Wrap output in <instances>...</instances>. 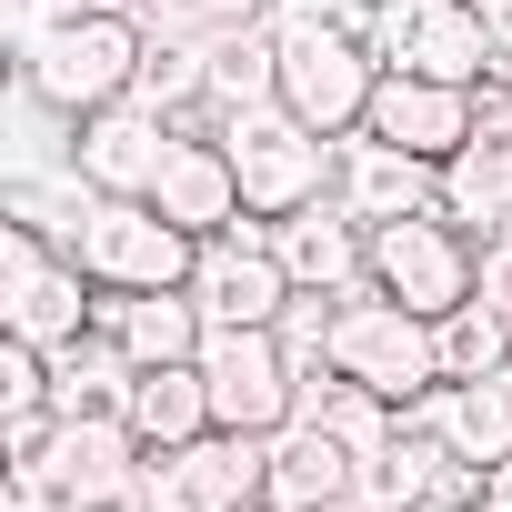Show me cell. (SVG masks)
<instances>
[{"label":"cell","mask_w":512,"mask_h":512,"mask_svg":"<svg viewBox=\"0 0 512 512\" xmlns=\"http://www.w3.org/2000/svg\"><path fill=\"white\" fill-rule=\"evenodd\" d=\"M332 372L412 412V402L442 392V332H432L412 302H392V292L362 282V292H342V312H332Z\"/></svg>","instance_id":"7a4b0ae2"},{"label":"cell","mask_w":512,"mask_h":512,"mask_svg":"<svg viewBox=\"0 0 512 512\" xmlns=\"http://www.w3.org/2000/svg\"><path fill=\"white\" fill-rule=\"evenodd\" d=\"M442 211L462 221V231H502L512 221V81H482V121H472V141L442 161Z\"/></svg>","instance_id":"4fadbf2b"},{"label":"cell","mask_w":512,"mask_h":512,"mask_svg":"<svg viewBox=\"0 0 512 512\" xmlns=\"http://www.w3.org/2000/svg\"><path fill=\"white\" fill-rule=\"evenodd\" d=\"M322 512H382V502H362V492H342V502H322Z\"/></svg>","instance_id":"d6a6232c"},{"label":"cell","mask_w":512,"mask_h":512,"mask_svg":"<svg viewBox=\"0 0 512 512\" xmlns=\"http://www.w3.org/2000/svg\"><path fill=\"white\" fill-rule=\"evenodd\" d=\"M262 452L272 432H201V442H171V452H141V492L151 512H251L262 502Z\"/></svg>","instance_id":"9c48e42d"},{"label":"cell","mask_w":512,"mask_h":512,"mask_svg":"<svg viewBox=\"0 0 512 512\" xmlns=\"http://www.w3.org/2000/svg\"><path fill=\"white\" fill-rule=\"evenodd\" d=\"M71 262H81L101 292H171V282H191L201 241H191L161 201H91V221H81V241H71Z\"/></svg>","instance_id":"ba28073f"},{"label":"cell","mask_w":512,"mask_h":512,"mask_svg":"<svg viewBox=\"0 0 512 512\" xmlns=\"http://www.w3.org/2000/svg\"><path fill=\"white\" fill-rule=\"evenodd\" d=\"M251 512H262V502H251Z\"/></svg>","instance_id":"e575fe53"},{"label":"cell","mask_w":512,"mask_h":512,"mask_svg":"<svg viewBox=\"0 0 512 512\" xmlns=\"http://www.w3.org/2000/svg\"><path fill=\"white\" fill-rule=\"evenodd\" d=\"M392 71H422V81H462V91H482V81L502 71L482 0H422L412 31H402V51H392Z\"/></svg>","instance_id":"d6986e66"},{"label":"cell","mask_w":512,"mask_h":512,"mask_svg":"<svg viewBox=\"0 0 512 512\" xmlns=\"http://www.w3.org/2000/svg\"><path fill=\"white\" fill-rule=\"evenodd\" d=\"M91 312H101V282L71 251L51 231H31V221H0V322L21 342H41V352H61V342L91 332Z\"/></svg>","instance_id":"8992f818"},{"label":"cell","mask_w":512,"mask_h":512,"mask_svg":"<svg viewBox=\"0 0 512 512\" xmlns=\"http://www.w3.org/2000/svg\"><path fill=\"white\" fill-rule=\"evenodd\" d=\"M221 151L241 171V211L251 221H292V211H312L332 191V141L312 121H292L282 101L272 111H231L221 121Z\"/></svg>","instance_id":"277c9868"},{"label":"cell","mask_w":512,"mask_h":512,"mask_svg":"<svg viewBox=\"0 0 512 512\" xmlns=\"http://www.w3.org/2000/svg\"><path fill=\"white\" fill-rule=\"evenodd\" d=\"M432 332H442V382H492V372H512V322H502L482 292H472L462 312H442Z\"/></svg>","instance_id":"d4e9b609"},{"label":"cell","mask_w":512,"mask_h":512,"mask_svg":"<svg viewBox=\"0 0 512 512\" xmlns=\"http://www.w3.org/2000/svg\"><path fill=\"white\" fill-rule=\"evenodd\" d=\"M262 21H272V0H151V31H181V41H231Z\"/></svg>","instance_id":"484cf974"},{"label":"cell","mask_w":512,"mask_h":512,"mask_svg":"<svg viewBox=\"0 0 512 512\" xmlns=\"http://www.w3.org/2000/svg\"><path fill=\"white\" fill-rule=\"evenodd\" d=\"M121 422L141 432V452L201 442V432H211V382H201V362H141V372H131V412H121Z\"/></svg>","instance_id":"603a6c76"},{"label":"cell","mask_w":512,"mask_h":512,"mask_svg":"<svg viewBox=\"0 0 512 512\" xmlns=\"http://www.w3.org/2000/svg\"><path fill=\"white\" fill-rule=\"evenodd\" d=\"M11 512H61V502H51L41 482H11Z\"/></svg>","instance_id":"1f68e13d"},{"label":"cell","mask_w":512,"mask_h":512,"mask_svg":"<svg viewBox=\"0 0 512 512\" xmlns=\"http://www.w3.org/2000/svg\"><path fill=\"white\" fill-rule=\"evenodd\" d=\"M502 231H512V221H502ZM502 231H492V241H502Z\"/></svg>","instance_id":"836d02e7"},{"label":"cell","mask_w":512,"mask_h":512,"mask_svg":"<svg viewBox=\"0 0 512 512\" xmlns=\"http://www.w3.org/2000/svg\"><path fill=\"white\" fill-rule=\"evenodd\" d=\"M151 201H161L191 241H221V231H241V221H251V211H241V171H231L221 131H181V151L161 161Z\"/></svg>","instance_id":"2e32d148"},{"label":"cell","mask_w":512,"mask_h":512,"mask_svg":"<svg viewBox=\"0 0 512 512\" xmlns=\"http://www.w3.org/2000/svg\"><path fill=\"white\" fill-rule=\"evenodd\" d=\"M272 251H282V272L302 282V292H362L372 282V231L322 191L312 211H292V221H272Z\"/></svg>","instance_id":"ac0fdd59"},{"label":"cell","mask_w":512,"mask_h":512,"mask_svg":"<svg viewBox=\"0 0 512 512\" xmlns=\"http://www.w3.org/2000/svg\"><path fill=\"white\" fill-rule=\"evenodd\" d=\"M292 272H282V251H272V221H241L221 241H201V262H191V302L211 322H282L292 312Z\"/></svg>","instance_id":"8fae6325"},{"label":"cell","mask_w":512,"mask_h":512,"mask_svg":"<svg viewBox=\"0 0 512 512\" xmlns=\"http://www.w3.org/2000/svg\"><path fill=\"white\" fill-rule=\"evenodd\" d=\"M452 482H472L452 452H442V432L432 422H412L402 412V432L362 462V502H382V512H402V502H422V492H452Z\"/></svg>","instance_id":"cb8c5ba5"},{"label":"cell","mask_w":512,"mask_h":512,"mask_svg":"<svg viewBox=\"0 0 512 512\" xmlns=\"http://www.w3.org/2000/svg\"><path fill=\"white\" fill-rule=\"evenodd\" d=\"M482 302L512 322V231H502V241H482Z\"/></svg>","instance_id":"4316f807"},{"label":"cell","mask_w":512,"mask_h":512,"mask_svg":"<svg viewBox=\"0 0 512 512\" xmlns=\"http://www.w3.org/2000/svg\"><path fill=\"white\" fill-rule=\"evenodd\" d=\"M332 201H342L362 231H382V221L442 201V161H422V151H402V141H382V131H352V141H332Z\"/></svg>","instance_id":"7c38bea8"},{"label":"cell","mask_w":512,"mask_h":512,"mask_svg":"<svg viewBox=\"0 0 512 512\" xmlns=\"http://www.w3.org/2000/svg\"><path fill=\"white\" fill-rule=\"evenodd\" d=\"M272 41H282V111L312 121L322 141H352L372 121L382 51L362 31H322V21H272Z\"/></svg>","instance_id":"3957f363"},{"label":"cell","mask_w":512,"mask_h":512,"mask_svg":"<svg viewBox=\"0 0 512 512\" xmlns=\"http://www.w3.org/2000/svg\"><path fill=\"white\" fill-rule=\"evenodd\" d=\"M201 382H211V422L221 432H282V422H302V372L282 352V322H211Z\"/></svg>","instance_id":"52a82bcc"},{"label":"cell","mask_w":512,"mask_h":512,"mask_svg":"<svg viewBox=\"0 0 512 512\" xmlns=\"http://www.w3.org/2000/svg\"><path fill=\"white\" fill-rule=\"evenodd\" d=\"M61 512H151V492H141V482H111V492H81V502H61Z\"/></svg>","instance_id":"f1b7e54d"},{"label":"cell","mask_w":512,"mask_h":512,"mask_svg":"<svg viewBox=\"0 0 512 512\" xmlns=\"http://www.w3.org/2000/svg\"><path fill=\"white\" fill-rule=\"evenodd\" d=\"M91 332H111L131 362H201V342H211V312L191 302V282H171V292H101Z\"/></svg>","instance_id":"ffe728a7"},{"label":"cell","mask_w":512,"mask_h":512,"mask_svg":"<svg viewBox=\"0 0 512 512\" xmlns=\"http://www.w3.org/2000/svg\"><path fill=\"white\" fill-rule=\"evenodd\" d=\"M141 51H151V21L61 11V21L21 51V71H11V81H31L51 111L91 121V111H111V101H131V91H141Z\"/></svg>","instance_id":"6da1fadb"},{"label":"cell","mask_w":512,"mask_h":512,"mask_svg":"<svg viewBox=\"0 0 512 512\" xmlns=\"http://www.w3.org/2000/svg\"><path fill=\"white\" fill-rule=\"evenodd\" d=\"M402 512H482V502H472V482H452V492H422V502H402Z\"/></svg>","instance_id":"f546056e"},{"label":"cell","mask_w":512,"mask_h":512,"mask_svg":"<svg viewBox=\"0 0 512 512\" xmlns=\"http://www.w3.org/2000/svg\"><path fill=\"white\" fill-rule=\"evenodd\" d=\"M342 492H362V452H352L322 412L282 422L272 452H262V512H322V502H342Z\"/></svg>","instance_id":"5bb4252c"},{"label":"cell","mask_w":512,"mask_h":512,"mask_svg":"<svg viewBox=\"0 0 512 512\" xmlns=\"http://www.w3.org/2000/svg\"><path fill=\"white\" fill-rule=\"evenodd\" d=\"M472 121H482V91H462V81H422V71H382L362 131H382V141H402V151H422V161H452V151L472 141Z\"/></svg>","instance_id":"9a60e30c"},{"label":"cell","mask_w":512,"mask_h":512,"mask_svg":"<svg viewBox=\"0 0 512 512\" xmlns=\"http://www.w3.org/2000/svg\"><path fill=\"white\" fill-rule=\"evenodd\" d=\"M412 422H432L442 452H452L462 472H482V462L512 452V372H492V382H442L432 402H412Z\"/></svg>","instance_id":"44dd1931"},{"label":"cell","mask_w":512,"mask_h":512,"mask_svg":"<svg viewBox=\"0 0 512 512\" xmlns=\"http://www.w3.org/2000/svg\"><path fill=\"white\" fill-rule=\"evenodd\" d=\"M71 11H111V21H151V0H71Z\"/></svg>","instance_id":"4dcf8cb0"},{"label":"cell","mask_w":512,"mask_h":512,"mask_svg":"<svg viewBox=\"0 0 512 512\" xmlns=\"http://www.w3.org/2000/svg\"><path fill=\"white\" fill-rule=\"evenodd\" d=\"M131 352L111 342V332H81V342H61L51 352V412L61 422H121L131 412Z\"/></svg>","instance_id":"7402d4cb"},{"label":"cell","mask_w":512,"mask_h":512,"mask_svg":"<svg viewBox=\"0 0 512 512\" xmlns=\"http://www.w3.org/2000/svg\"><path fill=\"white\" fill-rule=\"evenodd\" d=\"M11 482H41L51 502H81V492L141 482V432H131V422H61V412H51L41 462H31V472H11Z\"/></svg>","instance_id":"e0dca14e"},{"label":"cell","mask_w":512,"mask_h":512,"mask_svg":"<svg viewBox=\"0 0 512 512\" xmlns=\"http://www.w3.org/2000/svg\"><path fill=\"white\" fill-rule=\"evenodd\" d=\"M472 502H482V512H512V452H502V462H482V472H472Z\"/></svg>","instance_id":"83f0119b"},{"label":"cell","mask_w":512,"mask_h":512,"mask_svg":"<svg viewBox=\"0 0 512 512\" xmlns=\"http://www.w3.org/2000/svg\"><path fill=\"white\" fill-rule=\"evenodd\" d=\"M372 292H392V302H412L422 322H442V312H462L472 292H482V241L432 201V211H402V221H382L372 231Z\"/></svg>","instance_id":"5b68a950"},{"label":"cell","mask_w":512,"mask_h":512,"mask_svg":"<svg viewBox=\"0 0 512 512\" xmlns=\"http://www.w3.org/2000/svg\"><path fill=\"white\" fill-rule=\"evenodd\" d=\"M171 151H181V121L151 111V101H111V111H91V121L71 131V171H81L101 201H151V181H161Z\"/></svg>","instance_id":"30bf717a"}]
</instances>
